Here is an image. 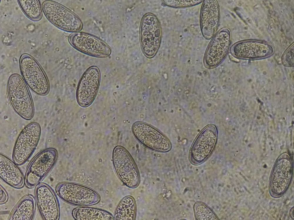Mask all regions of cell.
I'll use <instances>...</instances> for the list:
<instances>
[{
	"instance_id": "cell-9",
	"label": "cell",
	"mask_w": 294,
	"mask_h": 220,
	"mask_svg": "<svg viewBox=\"0 0 294 220\" xmlns=\"http://www.w3.org/2000/svg\"><path fill=\"white\" fill-rule=\"evenodd\" d=\"M132 131L136 139L144 146L151 149L166 152L171 148L168 140L158 131L142 122L134 124Z\"/></svg>"
},
{
	"instance_id": "cell-7",
	"label": "cell",
	"mask_w": 294,
	"mask_h": 220,
	"mask_svg": "<svg viewBox=\"0 0 294 220\" xmlns=\"http://www.w3.org/2000/svg\"><path fill=\"white\" fill-rule=\"evenodd\" d=\"M42 8L48 19L59 28L73 32L78 31L81 29L82 24L79 19L62 6L47 1L43 3Z\"/></svg>"
},
{
	"instance_id": "cell-11",
	"label": "cell",
	"mask_w": 294,
	"mask_h": 220,
	"mask_svg": "<svg viewBox=\"0 0 294 220\" xmlns=\"http://www.w3.org/2000/svg\"><path fill=\"white\" fill-rule=\"evenodd\" d=\"M231 34L228 28L221 29L214 37L206 50L204 62L208 68H212L224 59L230 44Z\"/></svg>"
},
{
	"instance_id": "cell-6",
	"label": "cell",
	"mask_w": 294,
	"mask_h": 220,
	"mask_svg": "<svg viewBox=\"0 0 294 220\" xmlns=\"http://www.w3.org/2000/svg\"><path fill=\"white\" fill-rule=\"evenodd\" d=\"M161 35V27L157 18L152 14L146 15L141 23L140 41L146 56L151 57L156 54L160 45Z\"/></svg>"
},
{
	"instance_id": "cell-23",
	"label": "cell",
	"mask_w": 294,
	"mask_h": 220,
	"mask_svg": "<svg viewBox=\"0 0 294 220\" xmlns=\"http://www.w3.org/2000/svg\"><path fill=\"white\" fill-rule=\"evenodd\" d=\"M196 219L198 220H215L218 219L212 211L202 203L198 202L194 206Z\"/></svg>"
},
{
	"instance_id": "cell-17",
	"label": "cell",
	"mask_w": 294,
	"mask_h": 220,
	"mask_svg": "<svg viewBox=\"0 0 294 220\" xmlns=\"http://www.w3.org/2000/svg\"><path fill=\"white\" fill-rule=\"evenodd\" d=\"M232 54L237 57L253 59L264 57L273 53V49L269 45L255 41L240 43L233 46Z\"/></svg>"
},
{
	"instance_id": "cell-22",
	"label": "cell",
	"mask_w": 294,
	"mask_h": 220,
	"mask_svg": "<svg viewBox=\"0 0 294 220\" xmlns=\"http://www.w3.org/2000/svg\"><path fill=\"white\" fill-rule=\"evenodd\" d=\"M19 4L22 11L30 18L37 20L41 16V10L39 1L18 0Z\"/></svg>"
},
{
	"instance_id": "cell-2",
	"label": "cell",
	"mask_w": 294,
	"mask_h": 220,
	"mask_svg": "<svg viewBox=\"0 0 294 220\" xmlns=\"http://www.w3.org/2000/svg\"><path fill=\"white\" fill-rule=\"evenodd\" d=\"M56 192L64 201L72 205L81 207L93 205L100 200L99 194L88 187L78 184L63 182L58 184Z\"/></svg>"
},
{
	"instance_id": "cell-16",
	"label": "cell",
	"mask_w": 294,
	"mask_h": 220,
	"mask_svg": "<svg viewBox=\"0 0 294 220\" xmlns=\"http://www.w3.org/2000/svg\"><path fill=\"white\" fill-rule=\"evenodd\" d=\"M200 14V25L202 35L209 40L216 33L220 21V9L218 1L204 0Z\"/></svg>"
},
{
	"instance_id": "cell-18",
	"label": "cell",
	"mask_w": 294,
	"mask_h": 220,
	"mask_svg": "<svg viewBox=\"0 0 294 220\" xmlns=\"http://www.w3.org/2000/svg\"><path fill=\"white\" fill-rule=\"evenodd\" d=\"M0 177L4 181L16 188L22 187L24 182L23 173L16 164L4 155H0Z\"/></svg>"
},
{
	"instance_id": "cell-4",
	"label": "cell",
	"mask_w": 294,
	"mask_h": 220,
	"mask_svg": "<svg viewBox=\"0 0 294 220\" xmlns=\"http://www.w3.org/2000/svg\"><path fill=\"white\" fill-rule=\"evenodd\" d=\"M41 133L40 126L36 122L30 123L22 130L13 151V159L16 165L23 164L30 157L38 143Z\"/></svg>"
},
{
	"instance_id": "cell-20",
	"label": "cell",
	"mask_w": 294,
	"mask_h": 220,
	"mask_svg": "<svg viewBox=\"0 0 294 220\" xmlns=\"http://www.w3.org/2000/svg\"><path fill=\"white\" fill-rule=\"evenodd\" d=\"M77 220H111L113 217L109 212L100 209L88 207L76 208L72 212Z\"/></svg>"
},
{
	"instance_id": "cell-19",
	"label": "cell",
	"mask_w": 294,
	"mask_h": 220,
	"mask_svg": "<svg viewBox=\"0 0 294 220\" xmlns=\"http://www.w3.org/2000/svg\"><path fill=\"white\" fill-rule=\"evenodd\" d=\"M35 210V203L32 195L27 194L18 203L11 212L9 220H31Z\"/></svg>"
},
{
	"instance_id": "cell-25",
	"label": "cell",
	"mask_w": 294,
	"mask_h": 220,
	"mask_svg": "<svg viewBox=\"0 0 294 220\" xmlns=\"http://www.w3.org/2000/svg\"><path fill=\"white\" fill-rule=\"evenodd\" d=\"M293 49V46H292L288 50L283 56V61L286 65L291 66L294 64Z\"/></svg>"
},
{
	"instance_id": "cell-3",
	"label": "cell",
	"mask_w": 294,
	"mask_h": 220,
	"mask_svg": "<svg viewBox=\"0 0 294 220\" xmlns=\"http://www.w3.org/2000/svg\"><path fill=\"white\" fill-rule=\"evenodd\" d=\"M21 72L29 87L37 94H47L49 89L48 78L38 62L27 54L21 56L20 61Z\"/></svg>"
},
{
	"instance_id": "cell-13",
	"label": "cell",
	"mask_w": 294,
	"mask_h": 220,
	"mask_svg": "<svg viewBox=\"0 0 294 220\" xmlns=\"http://www.w3.org/2000/svg\"><path fill=\"white\" fill-rule=\"evenodd\" d=\"M217 137V130L214 125H209L201 131L190 150V159L192 164H199L208 158L215 145Z\"/></svg>"
},
{
	"instance_id": "cell-15",
	"label": "cell",
	"mask_w": 294,
	"mask_h": 220,
	"mask_svg": "<svg viewBox=\"0 0 294 220\" xmlns=\"http://www.w3.org/2000/svg\"><path fill=\"white\" fill-rule=\"evenodd\" d=\"M292 173L290 158L287 154H283L277 161L271 176L270 189L272 195L278 197L286 191L291 181Z\"/></svg>"
},
{
	"instance_id": "cell-26",
	"label": "cell",
	"mask_w": 294,
	"mask_h": 220,
	"mask_svg": "<svg viewBox=\"0 0 294 220\" xmlns=\"http://www.w3.org/2000/svg\"><path fill=\"white\" fill-rule=\"evenodd\" d=\"M0 203L1 204L5 203L7 201L8 197L6 190L1 185H0Z\"/></svg>"
},
{
	"instance_id": "cell-8",
	"label": "cell",
	"mask_w": 294,
	"mask_h": 220,
	"mask_svg": "<svg viewBox=\"0 0 294 220\" xmlns=\"http://www.w3.org/2000/svg\"><path fill=\"white\" fill-rule=\"evenodd\" d=\"M114 168L122 182L131 188L136 187L139 181L138 172L131 157L123 148L115 147L113 155Z\"/></svg>"
},
{
	"instance_id": "cell-24",
	"label": "cell",
	"mask_w": 294,
	"mask_h": 220,
	"mask_svg": "<svg viewBox=\"0 0 294 220\" xmlns=\"http://www.w3.org/2000/svg\"><path fill=\"white\" fill-rule=\"evenodd\" d=\"M203 0L163 1L164 5L176 8H183L193 6L201 3Z\"/></svg>"
},
{
	"instance_id": "cell-5",
	"label": "cell",
	"mask_w": 294,
	"mask_h": 220,
	"mask_svg": "<svg viewBox=\"0 0 294 220\" xmlns=\"http://www.w3.org/2000/svg\"><path fill=\"white\" fill-rule=\"evenodd\" d=\"M57 157V151L53 148L44 150L38 153L31 161L26 171V186L33 188L39 183L52 167Z\"/></svg>"
},
{
	"instance_id": "cell-12",
	"label": "cell",
	"mask_w": 294,
	"mask_h": 220,
	"mask_svg": "<svg viewBox=\"0 0 294 220\" xmlns=\"http://www.w3.org/2000/svg\"><path fill=\"white\" fill-rule=\"evenodd\" d=\"M69 41L76 49L90 56L98 57H108L111 53L109 46L98 38L81 33L71 34Z\"/></svg>"
},
{
	"instance_id": "cell-10",
	"label": "cell",
	"mask_w": 294,
	"mask_h": 220,
	"mask_svg": "<svg viewBox=\"0 0 294 220\" xmlns=\"http://www.w3.org/2000/svg\"><path fill=\"white\" fill-rule=\"evenodd\" d=\"M100 81V73L97 67H91L85 72L76 91V100L80 106L87 107L92 103L97 94Z\"/></svg>"
},
{
	"instance_id": "cell-14",
	"label": "cell",
	"mask_w": 294,
	"mask_h": 220,
	"mask_svg": "<svg viewBox=\"0 0 294 220\" xmlns=\"http://www.w3.org/2000/svg\"><path fill=\"white\" fill-rule=\"evenodd\" d=\"M35 194L37 208L43 219L58 220L59 203L52 188L45 183H40L36 186Z\"/></svg>"
},
{
	"instance_id": "cell-21",
	"label": "cell",
	"mask_w": 294,
	"mask_h": 220,
	"mask_svg": "<svg viewBox=\"0 0 294 220\" xmlns=\"http://www.w3.org/2000/svg\"><path fill=\"white\" fill-rule=\"evenodd\" d=\"M136 204L134 199L128 196L123 198L118 204L115 210L114 219L133 220L135 217Z\"/></svg>"
},
{
	"instance_id": "cell-1",
	"label": "cell",
	"mask_w": 294,
	"mask_h": 220,
	"mask_svg": "<svg viewBox=\"0 0 294 220\" xmlns=\"http://www.w3.org/2000/svg\"><path fill=\"white\" fill-rule=\"evenodd\" d=\"M7 92L10 104L15 111L23 119H31L34 114L33 103L28 88L20 76L14 74L10 77Z\"/></svg>"
}]
</instances>
